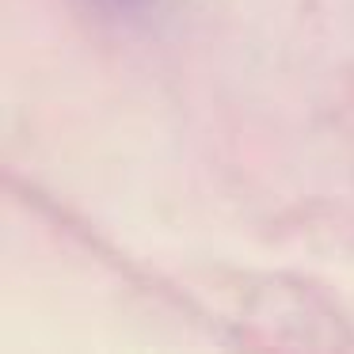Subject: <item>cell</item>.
I'll use <instances>...</instances> for the list:
<instances>
[]
</instances>
